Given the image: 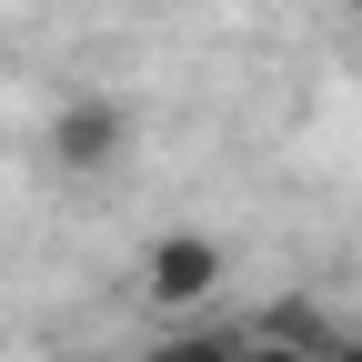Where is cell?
<instances>
[{
  "label": "cell",
  "instance_id": "2",
  "mask_svg": "<svg viewBox=\"0 0 362 362\" xmlns=\"http://www.w3.org/2000/svg\"><path fill=\"white\" fill-rule=\"evenodd\" d=\"M221 272H232V252H221L211 232H161L141 252V302L161 312V322H181V312H202L221 292Z\"/></svg>",
  "mask_w": 362,
  "mask_h": 362
},
{
  "label": "cell",
  "instance_id": "4",
  "mask_svg": "<svg viewBox=\"0 0 362 362\" xmlns=\"http://www.w3.org/2000/svg\"><path fill=\"white\" fill-rule=\"evenodd\" d=\"M242 362H312V352L282 342V332H242Z\"/></svg>",
  "mask_w": 362,
  "mask_h": 362
},
{
  "label": "cell",
  "instance_id": "3",
  "mask_svg": "<svg viewBox=\"0 0 362 362\" xmlns=\"http://www.w3.org/2000/svg\"><path fill=\"white\" fill-rule=\"evenodd\" d=\"M242 332H252V322H242ZM242 332H232V322H181V332H161L141 362H242Z\"/></svg>",
  "mask_w": 362,
  "mask_h": 362
},
{
  "label": "cell",
  "instance_id": "5",
  "mask_svg": "<svg viewBox=\"0 0 362 362\" xmlns=\"http://www.w3.org/2000/svg\"><path fill=\"white\" fill-rule=\"evenodd\" d=\"M342 11H362V0H342Z\"/></svg>",
  "mask_w": 362,
  "mask_h": 362
},
{
  "label": "cell",
  "instance_id": "1",
  "mask_svg": "<svg viewBox=\"0 0 362 362\" xmlns=\"http://www.w3.org/2000/svg\"><path fill=\"white\" fill-rule=\"evenodd\" d=\"M51 171H71V181H101V171H121V151H131V111L111 101V90H71V101L51 111Z\"/></svg>",
  "mask_w": 362,
  "mask_h": 362
}]
</instances>
